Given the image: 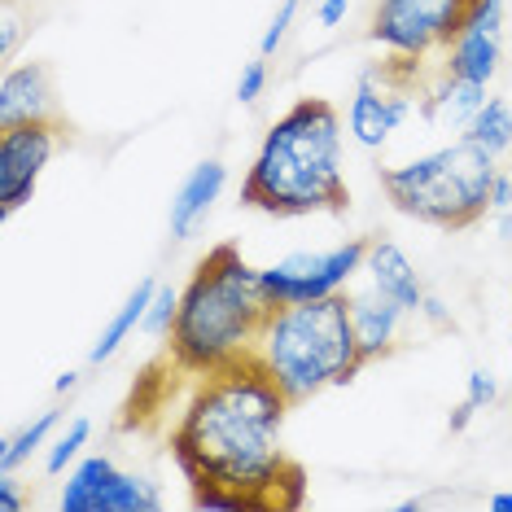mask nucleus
Segmentation results:
<instances>
[{
	"label": "nucleus",
	"instance_id": "f257e3e1",
	"mask_svg": "<svg viewBox=\"0 0 512 512\" xmlns=\"http://www.w3.org/2000/svg\"><path fill=\"white\" fill-rule=\"evenodd\" d=\"M285 390L259 359H237L197 381L171 434V456L193 491H228L246 512L302 504V469L285 456Z\"/></svg>",
	"mask_w": 512,
	"mask_h": 512
},
{
	"label": "nucleus",
	"instance_id": "39448f33",
	"mask_svg": "<svg viewBox=\"0 0 512 512\" xmlns=\"http://www.w3.org/2000/svg\"><path fill=\"white\" fill-rule=\"evenodd\" d=\"M495 154L460 136L456 145L429 149V154L399 162L381 171V189L399 215H412L429 228H473L482 215H491L495 189Z\"/></svg>",
	"mask_w": 512,
	"mask_h": 512
},
{
	"label": "nucleus",
	"instance_id": "7ed1b4c3",
	"mask_svg": "<svg viewBox=\"0 0 512 512\" xmlns=\"http://www.w3.org/2000/svg\"><path fill=\"white\" fill-rule=\"evenodd\" d=\"M276 298L263 285V267H250L237 246H215L180 289L171 324V364L193 377L250 359Z\"/></svg>",
	"mask_w": 512,
	"mask_h": 512
},
{
	"label": "nucleus",
	"instance_id": "a211bd4d",
	"mask_svg": "<svg viewBox=\"0 0 512 512\" xmlns=\"http://www.w3.org/2000/svg\"><path fill=\"white\" fill-rule=\"evenodd\" d=\"M464 136H469L473 145H482L486 154H508L512 149V106L499 97H486V106L473 114V123L464 127Z\"/></svg>",
	"mask_w": 512,
	"mask_h": 512
},
{
	"label": "nucleus",
	"instance_id": "aec40b11",
	"mask_svg": "<svg viewBox=\"0 0 512 512\" xmlns=\"http://www.w3.org/2000/svg\"><path fill=\"white\" fill-rule=\"evenodd\" d=\"M158 508H162L158 486L136 473H119L106 499H101V512H158Z\"/></svg>",
	"mask_w": 512,
	"mask_h": 512
},
{
	"label": "nucleus",
	"instance_id": "2f4dec72",
	"mask_svg": "<svg viewBox=\"0 0 512 512\" xmlns=\"http://www.w3.org/2000/svg\"><path fill=\"white\" fill-rule=\"evenodd\" d=\"M491 508H495V512H512V491H499V495H491Z\"/></svg>",
	"mask_w": 512,
	"mask_h": 512
},
{
	"label": "nucleus",
	"instance_id": "a878e982",
	"mask_svg": "<svg viewBox=\"0 0 512 512\" xmlns=\"http://www.w3.org/2000/svg\"><path fill=\"white\" fill-rule=\"evenodd\" d=\"M263 88H267V57L259 53L254 62L241 66V79H237V101L241 106H250V101H259L263 97Z\"/></svg>",
	"mask_w": 512,
	"mask_h": 512
},
{
	"label": "nucleus",
	"instance_id": "0eeeda50",
	"mask_svg": "<svg viewBox=\"0 0 512 512\" xmlns=\"http://www.w3.org/2000/svg\"><path fill=\"white\" fill-rule=\"evenodd\" d=\"M364 259H368V237H351L337 250H316V254L302 250V254H289V259L263 267V285L276 298V307L333 298V294H346V285L364 272Z\"/></svg>",
	"mask_w": 512,
	"mask_h": 512
},
{
	"label": "nucleus",
	"instance_id": "1a4fd4ad",
	"mask_svg": "<svg viewBox=\"0 0 512 512\" xmlns=\"http://www.w3.org/2000/svg\"><path fill=\"white\" fill-rule=\"evenodd\" d=\"M394 84V66H381V71H364L355 84V97H351V136L355 145L364 149H381L399 132V123L412 114V92L403 88H390Z\"/></svg>",
	"mask_w": 512,
	"mask_h": 512
},
{
	"label": "nucleus",
	"instance_id": "dca6fc26",
	"mask_svg": "<svg viewBox=\"0 0 512 512\" xmlns=\"http://www.w3.org/2000/svg\"><path fill=\"white\" fill-rule=\"evenodd\" d=\"M154 289H158V281H141L132 294H127V302L110 316L106 329H101L97 346L88 351V364H106V359H114V351H119L127 337L136 333V324H145V311H149V302H154Z\"/></svg>",
	"mask_w": 512,
	"mask_h": 512
},
{
	"label": "nucleus",
	"instance_id": "6ab92c4d",
	"mask_svg": "<svg viewBox=\"0 0 512 512\" xmlns=\"http://www.w3.org/2000/svg\"><path fill=\"white\" fill-rule=\"evenodd\" d=\"M57 421H62V412L57 407H49V412H40L31 425H22L18 434H9L5 442H0V473H14L18 464H27L36 451L49 442V434L57 429Z\"/></svg>",
	"mask_w": 512,
	"mask_h": 512
},
{
	"label": "nucleus",
	"instance_id": "bb28decb",
	"mask_svg": "<svg viewBox=\"0 0 512 512\" xmlns=\"http://www.w3.org/2000/svg\"><path fill=\"white\" fill-rule=\"evenodd\" d=\"M464 27L499 36V27H504V0H473L469 14H464Z\"/></svg>",
	"mask_w": 512,
	"mask_h": 512
},
{
	"label": "nucleus",
	"instance_id": "4be33fe9",
	"mask_svg": "<svg viewBox=\"0 0 512 512\" xmlns=\"http://www.w3.org/2000/svg\"><path fill=\"white\" fill-rule=\"evenodd\" d=\"M495 394H499V381L491 377V372H469V390H464V403L456 407V416H451V429L460 434L473 412H482V407L495 403Z\"/></svg>",
	"mask_w": 512,
	"mask_h": 512
},
{
	"label": "nucleus",
	"instance_id": "7c9ffc66",
	"mask_svg": "<svg viewBox=\"0 0 512 512\" xmlns=\"http://www.w3.org/2000/svg\"><path fill=\"white\" fill-rule=\"evenodd\" d=\"M421 316H429V320H447V311H442V302H434V298H425V307H421Z\"/></svg>",
	"mask_w": 512,
	"mask_h": 512
},
{
	"label": "nucleus",
	"instance_id": "5701e85b",
	"mask_svg": "<svg viewBox=\"0 0 512 512\" xmlns=\"http://www.w3.org/2000/svg\"><path fill=\"white\" fill-rule=\"evenodd\" d=\"M176 311H180V289L176 285H158L154 289V302H149V311H145V324L141 329L145 333H171V324H176Z\"/></svg>",
	"mask_w": 512,
	"mask_h": 512
},
{
	"label": "nucleus",
	"instance_id": "c756f323",
	"mask_svg": "<svg viewBox=\"0 0 512 512\" xmlns=\"http://www.w3.org/2000/svg\"><path fill=\"white\" fill-rule=\"evenodd\" d=\"M14 40H18V22H14V14H5V27H0V57L14 53Z\"/></svg>",
	"mask_w": 512,
	"mask_h": 512
},
{
	"label": "nucleus",
	"instance_id": "b1692460",
	"mask_svg": "<svg viewBox=\"0 0 512 512\" xmlns=\"http://www.w3.org/2000/svg\"><path fill=\"white\" fill-rule=\"evenodd\" d=\"M491 215H495V224H499V237L512 246V171H499V176H495Z\"/></svg>",
	"mask_w": 512,
	"mask_h": 512
},
{
	"label": "nucleus",
	"instance_id": "2eb2a0df",
	"mask_svg": "<svg viewBox=\"0 0 512 512\" xmlns=\"http://www.w3.org/2000/svg\"><path fill=\"white\" fill-rule=\"evenodd\" d=\"M123 469L110 456H84L62 486V512H101V499Z\"/></svg>",
	"mask_w": 512,
	"mask_h": 512
},
{
	"label": "nucleus",
	"instance_id": "c85d7f7f",
	"mask_svg": "<svg viewBox=\"0 0 512 512\" xmlns=\"http://www.w3.org/2000/svg\"><path fill=\"white\" fill-rule=\"evenodd\" d=\"M346 5H351V0H320V9H316L320 27H337V22L346 18Z\"/></svg>",
	"mask_w": 512,
	"mask_h": 512
},
{
	"label": "nucleus",
	"instance_id": "423d86ee",
	"mask_svg": "<svg viewBox=\"0 0 512 512\" xmlns=\"http://www.w3.org/2000/svg\"><path fill=\"white\" fill-rule=\"evenodd\" d=\"M473 0H377L368 36L399 62L421 66L460 36Z\"/></svg>",
	"mask_w": 512,
	"mask_h": 512
},
{
	"label": "nucleus",
	"instance_id": "393cba45",
	"mask_svg": "<svg viewBox=\"0 0 512 512\" xmlns=\"http://www.w3.org/2000/svg\"><path fill=\"white\" fill-rule=\"evenodd\" d=\"M294 14H298V0H281V9L272 14V22H267V31H263V40H259V53L263 57H272L285 44L289 27H294Z\"/></svg>",
	"mask_w": 512,
	"mask_h": 512
},
{
	"label": "nucleus",
	"instance_id": "9b49d317",
	"mask_svg": "<svg viewBox=\"0 0 512 512\" xmlns=\"http://www.w3.org/2000/svg\"><path fill=\"white\" fill-rule=\"evenodd\" d=\"M224 184H228L224 162H215V158L197 162L189 176H184V184L176 189V197H171V215H167L171 219V237L189 241L193 232L206 224V215H211V206L219 202Z\"/></svg>",
	"mask_w": 512,
	"mask_h": 512
},
{
	"label": "nucleus",
	"instance_id": "f03ea898",
	"mask_svg": "<svg viewBox=\"0 0 512 512\" xmlns=\"http://www.w3.org/2000/svg\"><path fill=\"white\" fill-rule=\"evenodd\" d=\"M241 202L263 215H342L351 189L342 176V114L324 97L294 101L267 127L254 154Z\"/></svg>",
	"mask_w": 512,
	"mask_h": 512
},
{
	"label": "nucleus",
	"instance_id": "f3484780",
	"mask_svg": "<svg viewBox=\"0 0 512 512\" xmlns=\"http://www.w3.org/2000/svg\"><path fill=\"white\" fill-rule=\"evenodd\" d=\"M486 106V88L482 84H469V79H442L438 92L429 97V110H434V119L442 123H456V127H469L473 114Z\"/></svg>",
	"mask_w": 512,
	"mask_h": 512
},
{
	"label": "nucleus",
	"instance_id": "4468645a",
	"mask_svg": "<svg viewBox=\"0 0 512 512\" xmlns=\"http://www.w3.org/2000/svg\"><path fill=\"white\" fill-rule=\"evenodd\" d=\"M499 62H504V49H499V36L491 31H473L460 27V36L442 49V75L451 79H469V84H491Z\"/></svg>",
	"mask_w": 512,
	"mask_h": 512
},
{
	"label": "nucleus",
	"instance_id": "9d476101",
	"mask_svg": "<svg viewBox=\"0 0 512 512\" xmlns=\"http://www.w3.org/2000/svg\"><path fill=\"white\" fill-rule=\"evenodd\" d=\"M53 88L49 71L40 62H22L9 66L0 75V127H18V123H53Z\"/></svg>",
	"mask_w": 512,
	"mask_h": 512
},
{
	"label": "nucleus",
	"instance_id": "412c9836",
	"mask_svg": "<svg viewBox=\"0 0 512 512\" xmlns=\"http://www.w3.org/2000/svg\"><path fill=\"white\" fill-rule=\"evenodd\" d=\"M88 438H92V421H88V416H75V421L66 425L62 434H57V438L49 442V456H44V469H49L53 477H57V473H66V464H75L79 456H84Z\"/></svg>",
	"mask_w": 512,
	"mask_h": 512
},
{
	"label": "nucleus",
	"instance_id": "f8f14e48",
	"mask_svg": "<svg viewBox=\"0 0 512 512\" xmlns=\"http://www.w3.org/2000/svg\"><path fill=\"white\" fill-rule=\"evenodd\" d=\"M364 276H368V285L372 289H381V294H390L394 302H403V311L407 316H421V307H425V285H421V276H416V267L412 259L394 246V241H368V259H364Z\"/></svg>",
	"mask_w": 512,
	"mask_h": 512
},
{
	"label": "nucleus",
	"instance_id": "20e7f679",
	"mask_svg": "<svg viewBox=\"0 0 512 512\" xmlns=\"http://www.w3.org/2000/svg\"><path fill=\"white\" fill-rule=\"evenodd\" d=\"M254 359L272 372V381L285 390L289 403H307L329 386H346L368 364L359 351L351 298H311L289 302L267 316Z\"/></svg>",
	"mask_w": 512,
	"mask_h": 512
},
{
	"label": "nucleus",
	"instance_id": "6e6552de",
	"mask_svg": "<svg viewBox=\"0 0 512 512\" xmlns=\"http://www.w3.org/2000/svg\"><path fill=\"white\" fill-rule=\"evenodd\" d=\"M57 141H62V119L0 127V211L5 215L31 202L44 167L53 162Z\"/></svg>",
	"mask_w": 512,
	"mask_h": 512
},
{
	"label": "nucleus",
	"instance_id": "ddd939ff",
	"mask_svg": "<svg viewBox=\"0 0 512 512\" xmlns=\"http://www.w3.org/2000/svg\"><path fill=\"white\" fill-rule=\"evenodd\" d=\"M346 298H351V320H355V337H359L364 359L390 355L403 333V320H407L403 302H394L390 294H381V289H364V294H346Z\"/></svg>",
	"mask_w": 512,
	"mask_h": 512
},
{
	"label": "nucleus",
	"instance_id": "cd10ccee",
	"mask_svg": "<svg viewBox=\"0 0 512 512\" xmlns=\"http://www.w3.org/2000/svg\"><path fill=\"white\" fill-rule=\"evenodd\" d=\"M0 508H5V512H22V508H27V504H22V491H18L14 473H0Z\"/></svg>",
	"mask_w": 512,
	"mask_h": 512
},
{
	"label": "nucleus",
	"instance_id": "473e14b6",
	"mask_svg": "<svg viewBox=\"0 0 512 512\" xmlns=\"http://www.w3.org/2000/svg\"><path fill=\"white\" fill-rule=\"evenodd\" d=\"M75 381H79V372H62V377H57V394H71Z\"/></svg>",
	"mask_w": 512,
	"mask_h": 512
}]
</instances>
